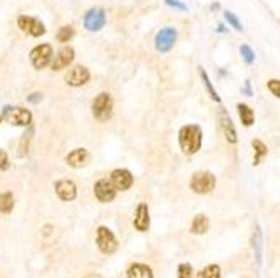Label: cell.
Instances as JSON below:
<instances>
[{
    "instance_id": "cell-1",
    "label": "cell",
    "mask_w": 280,
    "mask_h": 278,
    "mask_svg": "<svg viewBox=\"0 0 280 278\" xmlns=\"http://www.w3.org/2000/svg\"><path fill=\"white\" fill-rule=\"evenodd\" d=\"M203 141V131L198 124H186L178 132V143L183 154L193 156L200 151Z\"/></svg>"
},
{
    "instance_id": "cell-2",
    "label": "cell",
    "mask_w": 280,
    "mask_h": 278,
    "mask_svg": "<svg viewBox=\"0 0 280 278\" xmlns=\"http://www.w3.org/2000/svg\"><path fill=\"white\" fill-rule=\"evenodd\" d=\"M113 96L107 91H102L94 97L93 104H91V113L98 123H107L113 118Z\"/></svg>"
},
{
    "instance_id": "cell-3",
    "label": "cell",
    "mask_w": 280,
    "mask_h": 278,
    "mask_svg": "<svg viewBox=\"0 0 280 278\" xmlns=\"http://www.w3.org/2000/svg\"><path fill=\"white\" fill-rule=\"evenodd\" d=\"M52 57H54V49L52 45L47 42L36 45V47L29 52V59H31L32 67L36 69V71H42V69L50 66Z\"/></svg>"
},
{
    "instance_id": "cell-4",
    "label": "cell",
    "mask_w": 280,
    "mask_h": 278,
    "mask_svg": "<svg viewBox=\"0 0 280 278\" xmlns=\"http://www.w3.org/2000/svg\"><path fill=\"white\" fill-rule=\"evenodd\" d=\"M2 116L4 119L10 123L12 126L17 127H29L32 126V113L25 107H10V106H4L2 109Z\"/></svg>"
},
{
    "instance_id": "cell-5",
    "label": "cell",
    "mask_w": 280,
    "mask_h": 278,
    "mask_svg": "<svg viewBox=\"0 0 280 278\" xmlns=\"http://www.w3.org/2000/svg\"><path fill=\"white\" fill-rule=\"evenodd\" d=\"M17 25L24 34L31 37H42L45 34V25L41 19H37V17H32V15H25L22 14L19 15V19H17Z\"/></svg>"
},
{
    "instance_id": "cell-6",
    "label": "cell",
    "mask_w": 280,
    "mask_h": 278,
    "mask_svg": "<svg viewBox=\"0 0 280 278\" xmlns=\"http://www.w3.org/2000/svg\"><path fill=\"white\" fill-rule=\"evenodd\" d=\"M216 179L213 176V173L210 171H198L191 176L190 186L191 189L198 194H208L211 189L215 188Z\"/></svg>"
},
{
    "instance_id": "cell-7",
    "label": "cell",
    "mask_w": 280,
    "mask_h": 278,
    "mask_svg": "<svg viewBox=\"0 0 280 278\" xmlns=\"http://www.w3.org/2000/svg\"><path fill=\"white\" fill-rule=\"evenodd\" d=\"M107 17L106 10L102 7H93L89 9L84 15V29L89 32H99L106 27Z\"/></svg>"
},
{
    "instance_id": "cell-8",
    "label": "cell",
    "mask_w": 280,
    "mask_h": 278,
    "mask_svg": "<svg viewBox=\"0 0 280 278\" xmlns=\"http://www.w3.org/2000/svg\"><path fill=\"white\" fill-rule=\"evenodd\" d=\"M176 39H178V31L175 27H164L154 37V47L161 54H166L175 47Z\"/></svg>"
},
{
    "instance_id": "cell-9",
    "label": "cell",
    "mask_w": 280,
    "mask_h": 278,
    "mask_svg": "<svg viewBox=\"0 0 280 278\" xmlns=\"http://www.w3.org/2000/svg\"><path fill=\"white\" fill-rule=\"evenodd\" d=\"M64 80L71 88H82V86H86L91 80V72L86 66L77 64V66H74L67 71Z\"/></svg>"
},
{
    "instance_id": "cell-10",
    "label": "cell",
    "mask_w": 280,
    "mask_h": 278,
    "mask_svg": "<svg viewBox=\"0 0 280 278\" xmlns=\"http://www.w3.org/2000/svg\"><path fill=\"white\" fill-rule=\"evenodd\" d=\"M74 57H76V52L71 47V45H64V47H61L57 50V54L52 57V61H50V69L55 72L59 71H64L72 64Z\"/></svg>"
},
{
    "instance_id": "cell-11",
    "label": "cell",
    "mask_w": 280,
    "mask_h": 278,
    "mask_svg": "<svg viewBox=\"0 0 280 278\" xmlns=\"http://www.w3.org/2000/svg\"><path fill=\"white\" fill-rule=\"evenodd\" d=\"M96 241H98L99 250H101L102 253H106V255L114 253V252H116V248H118V240H116V236H114L113 231H111L109 228H106V227H99V228H98Z\"/></svg>"
},
{
    "instance_id": "cell-12",
    "label": "cell",
    "mask_w": 280,
    "mask_h": 278,
    "mask_svg": "<svg viewBox=\"0 0 280 278\" xmlns=\"http://www.w3.org/2000/svg\"><path fill=\"white\" fill-rule=\"evenodd\" d=\"M111 183L113 186L116 188V191H128L134 183V178L131 175L129 170H124V168H118L111 173Z\"/></svg>"
},
{
    "instance_id": "cell-13",
    "label": "cell",
    "mask_w": 280,
    "mask_h": 278,
    "mask_svg": "<svg viewBox=\"0 0 280 278\" xmlns=\"http://www.w3.org/2000/svg\"><path fill=\"white\" fill-rule=\"evenodd\" d=\"M94 194L101 203H111L116 198V188L113 186L111 179L102 178L99 181H96L94 184Z\"/></svg>"
},
{
    "instance_id": "cell-14",
    "label": "cell",
    "mask_w": 280,
    "mask_h": 278,
    "mask_svg": "<svg viewBox=\"0 0 280 278\" xmlns=\"http://www.w3.org/2000/svg\"><path fill=\"white\" fill-rule=\"evenodd\" d=\"M55 194L59 196L62 201H74L77 196V186L71 179H57L54 183Z\"/></svg>"
},
{
    "instance_id": "cell-15",
    "label": "cell",
    "mask_w": 280,
    "mask_h": 278,
    "mask_svg": "<svg viewBox=\"0 0 280 278\" xmlns=\"http://www.w3.org/2000/svg\"><path fill=\"white\" fill-rule=\"evenodd\" d=\"M220 126H221V131H223V136H225L227 141L230 144H235L237 143V131H235V126H233L230 114L227 113L225 107L220 109Z\"/></svg>"
},
{
    "instance_id": "cell-16",
    "label": "cell",
    "mask_w": 280,
    "mask_h": 278,
    "mask_svg": "<svg viewBox=\"0 0 280 278\" xmlns=\"http://www.w3.org/2000/svg\"><path fill=\"white\" fill-rule=\"evenodd\" d=\"M89 161V153L86 148H74L72 151L66 156V164L74 168V170H79V168H84Z\"/></svg>"
},
{
    "instance_id": "cell-17",
    "label": "cell",
    "mask_w": 280,
    "mask_h": 278,
    "mask_svg": "<svg viewBox=\"0 0 280 278\" xmlns=\"http://www.w3.org/2000/svg\"><path fill=\"white\" fill-rule=\"evenodd\" d=\"M134 228L138 231H148L150 228V210H148L146 203H139L136 208V215H134Z\"/></svg>"
},
{
    "instance_id": "cell-18",
    "label": "cell",
    "mask_w": 280,
    "mask_h": 278,
    "mask_svg": "<svg viewBox=\"0 0 280 278\" xmlns=\"http://www.w3.org/2000/svg\"><path fill=\"white\" fill-rule=\"evenodd\" d=\"M128 278H153V271H151L150 266L141 265V263H134V265L129 266Z\"/></svg>"
},
{
    "instance_id": "cell-19",
    "label": "cell",
    "mask_w": 280,
    "mask_h": 278,
    "mask_svg": "<svg viewBox=\"0 0 280 278\" xmlns=\"http://www.w3.org/2000/svg\"><path fill=\"white\" fill-rule=\"evenodd\" d=\"M237 109H238V116H240V121H242V124L245 127H250L254 124L255 121V114L254 111L250 109V106H247V104H237Z\"/></svg>"
},
{
    "instance_id": "cell-20",
    "label": "cell",
    "mask_w": 280,
    "mask_h": 278,
    "mask_svg": "<svg viewBox=\"0 0 280 278\" xmlns=\"http://www.w3.org/2000/svg\"><path fill=\"white\" fill-rule=\"evenodd\" d=\"M210 227V221H208V218L205 216V215H197L195 218H193V223H191V231L195 235H202L205 233V231L208 230Z\"/></svg>"
},
{
    "instance_id": "cell-21",
    "label": "cell",
    "mask_w": 280,
    "mask_h": 278,
    "mask_svg": "<svg viewBox=\"0 0 280 278\" xmlns=\"http://www.w3.org/2000/svg\"><path fill=\"white\" fill-rule=\"evenodd\" d=\"M252 148H254V151H255V154H254V164L257 166V164H260V161L267 156L268 149H267L265 144L260 141V139H254V141H252Z\"/></svg>"
},
{
    "instance_id": "cell-22",
    "label": "cell",
    "mask_w": 280,
    "mask_h": 278,
    "mask_svg": "<svg viewBox=\"0 0 280 278\" xmlns=\"http://www.w3.org/2000/svg\"><path fill=\"white\" fill-rule=\"evenodd\" d=\"M12 210H14V196H12V193H10V191L0 193V213L9 215Z\"/></svg>"
},
{
    "instance_id": "cell-23",
    "label": "cell",
    "mask_w": 280,
    "mask_h": 278,
    "mask_svg": "<svg viewBox=\"0 0 280 278\" xmlns=\"http://www.w3.org/2000/svg\"><path fill=\"white\" fill-rule=\"evenodd\" d=\"M200 76H202V80H203L205 88H207V91H208V94H210L211 99H213L215 102H220V96H218V92H216L213 86H211V80H210L208 74H207V71H205L203 67H200Z\"/></svg>"
},
{
    "instance_id": "cell-24",
    "label": "cell",
    "mask_w": 280,
    "mask_h": 278,
    "mask_svg": "<svg viewBox=\"0 0 280 278\" xmlns=\"http://www.w3.org/2000/svg\"><path fill=\"white\" fill-rule=\"evenodd\" d=\"M32 136H34V127L29 126V129L25 131V134L22 136V139H20V144H19V156H25V154L29 153V146H31Z\"/></svg>"
},
{
    "instance_id": "cell-25",
    "label": "cell",
    "mask_w": 280,
    "mask_h": 278,
    "mask_svg": "<svg viewBox=\"0 0 280 278\" xmlns=\"http://www.w3.org/2000/svg\"><path fill=\"white\" fill-rule=\"evenodd\" d=\"M72 37H74V29L71 25H62L59 31H57V34H55L57 42H61V44L71 42Z\"/></svg>"
},
{
    "instance_id": "cell-26",
    "label": "cell",
    "mask_w": 280,
    "mask_h": 278,
    "mask_svg": "<svg viewBox=\"0 0 280 278\" xmlns=\"http://www.w3.org/2000/svg\"><path fill=\"white\" fill-rule=\"evenodd\" d=\"M197 278H220V268L216 265H210L200 271Z\"/></svg>"
},
{
    "instance_id": "cell-27",
    "label": "cell",
    "mask_w": 280,
    "mask_h": 278,
    "mask_svg": "<svg viewBox=\"0 0 280 278\" xmlns=\"http://www.w3.org/2000/svg\"><path fill=\"white\" fill-rule=\"evenodd\" d=\"M240 54H242V57L245 59V62L247 64H252L255 61V54H254V50L248 47V45H242L240 47Z\"/></svg>"
},
{
    "instance_id": "cell-28",
    "label": "cell",
    "mask_w": 280,
    "mask_h": 278,
    "mask_svg": "<svg viewBox=\"0 0 280 278\" xmlns=\"http://www.w3.org/2000/svg\"><path fill=\"white\" fill-rule=\"evenodd\" d=\"M267 88L273 96L277 97V99H280V80L278 79H270L267 82Z\"/></svg>"
},
{
    "instance_id": "cell-29",
    "label": "cell",
    "mask_w": 280,
    "mask_h": 278,
    "mask_svg": "<svg viewBox=\"0 0 280 278\" xmlns=\"http://www.w3.org/2000/svg\"><path fill=\"white\" fill-rule=\"evenodd\" d=\"M225 19H227V22L230 24L235 31H242V24L238 22V19H237V15L235 14H232V12H225Z\"/></svg>"
},
{
    "instance_id": "cell-30",
    "label": "cell",
    "mask_w": 280,
    "mask_h": 278,
    "mask_svg": "<svg viewBox=\"0 0 280 278\" xmlns=\"http://www.w3.org/2000/svg\"><path fill=\"white\" fill-rule=\"evenodd\" d=\"M10 168V161H9V154L0 149V171H7Z\"/></svg>"
},
{
    "instance_id": "cell-31",
    "label": "cell",
    "mask_w": 280,
    "mask_h": 278,
    "mask_svg": "<svg viewBox=\"0 0 280 278\" xmlns=\"http://www.w3.org/2000/svg\"><path fill=\"white\" fill-rule=\"evenodd\" d=\"M193 271L190 265H180L178 266V278H191Z\"/></svg>"
},
{
    "instance_id": "cell-32",
    "label": "cell",
    "mask_w": 280,
    "mask_h": 278,
    "mask_svg": "<svg viewBox=\"0 0 280 278\" xmlns=\"http://www.w3.org/2000/svg\"><path fill=\"white\" fill-rule=\"evenodd\" d=\"M42 99H44L42 92H32V94H29V96H27V101L31 102V104H39Z\"/></svg>"
},
{
    "instance_id": "cell-33",
    "label": "cell",
    "mask_w": 280,
    "mask_h": 278,
    "mask_svg": "<svg viewBox=\"0 0 280 278\" xmlns=\"http://www.w3.org/2000/svg\"><path fill=\"white\" fill-rule=\"evenodd\" d=\"M164 2H166V5H170V7H176L180 10H186V5L181 4L180 0H164Z\"/></svg>"
},
{
    "instance_id": "cell-34",
    "label": "cell",
    "mask_w": 280,
    "mask_h": 278,
    "mask_svg": "<svg viewBox=\"0 0 280 278\" xmlns=\"http://www.w3.org/2000/svg\"><path fill=\"white\" fill-rule=\"evenodd\" d=\"M2 121H4V116H2V114H0V123H2Z\"/></svg>"
}]
</instances>
